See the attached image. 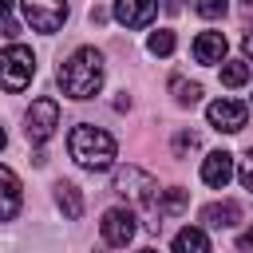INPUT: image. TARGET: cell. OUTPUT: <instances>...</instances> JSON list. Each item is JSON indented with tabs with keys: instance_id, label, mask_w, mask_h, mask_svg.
Instances as JSON below:
<instances>
[{
	"instance_id": "obj_1",
	"label": "cell",
	"mask_w": 253,
	"mask_h": 253,
	"mask_svg": "<svg viewBox=\"0 0 253 253\" xmlns=\"http://www.w3.org/2000/svg\"><path fill=\"white\" fill-rule=\"evenodd\" d=\"M59 87L67 99H95L103 87V55L95 47H75L59 67Z\"/></svg>"
},
{
	"instance_id": "obj_2",
	"label": "cell",
	"mask_w": 253,
	"mask_h": 253,
	"mask_svg": "<svg viewBox=\"0 0 253 253\" xmlns=\"http://www.w3.org/2000/svg\"><path fill=\"white\" fill-rule=\"evenodd\" d=\"M67 150H71V158H75L83 170H107V166L115 162V138H111L107 130L91 126V123H83V126L71 130Z\"/></svg>"
},
{
	"instance_id": "obj_3",
	"label": "cell",
	"mask_w": 253,
	"mask_h": 253,
	"mask_svg": "<svg viewBox=\"0 0 253 253\" xmlns=\"http://www.w3.org/2000/svg\"><path fill=\"white\" fill-rule=\"evenodd\" d=\"M32 75H36V55H32V47L12 43V47L0 51V87H4V91H24V87L32 83Z\"/></svg>"
},
{
	"instance_id": "obj_4",
	"label": "cell",
	"mask_w": 253,
	"mask_h": 253,
	"mask_svg": "<svg viewBox=\"0 0 253 253\" xmlns=\"http://www.w3.org/2000/svg\"><path fill=\"white\" fill-rule=\"evenodd\" d=\"M115 190H119L123 198H134V202L146 206V210H158V198H162L158 182H154L146 170H138V166H123V170H115Z\"/></svg>"
},
{
	"instance_id": "obj_5",
	"label": "cell",
	"mask_w": 253,
	"mask_h": 253,
	"mask_svg": "<svg viewBox=\"0 0 253 253\" xmlns=\"http://www.w3.org/2000/svg\"><path fill=\"white\" fill-rule=\"evenodd\" d=\"M55 126H59V103L55 99H36L32 111H28V126H24L28 142H47L55 134Z\"/></svg>"
},
{
	"instance_id": "obj_6",
	"label": "cell",
	"mask_w": 253,
	"mask_h": 253,
	"mask_svg": "<svg viewBox=\"0 0 253 253\" xmlns=\"http://www.w3.org/2000/svg\"><path fill=\"white\" fill-rule=\"evenodd\" d=\"M24 16L36 32H59L67 20V0H24Z\"/></svg>"
},
{
	"instance_id": "obj_7",
	"label": "cell",
	"mask_w": 253,
	"mask_h": 253,
	"mask_svg": "<svg viewBox=\"0 0 253 253\" xmlns=\"http://www.w3.org/2000/svg\"><path fill=\"white\" fill-rule=\"evenodd\" d=\"M206 119H210V126H217L225 134H237L245 126V119H249V107L237 103V99H217V103L206 107Z\"/></svg>"
},
{
	"instance_id": "obj_8",
	"label": "cell",
	"mask_w": 253,
	"mask_h": 253,
	"mask_svg": "<svg viewBox=\"0 0 253 253\" xmlns=\"http://www.w3.org/2000/svg\"><path fill=\"white\" fill-rule=\"evenodd\" d=\"M99 233H103V241L115 245V249L130 245V237H134V213H130V210H107L103 221H99Z\"/></svg>"
},
{
	"instance_id": "obj_9",
	"label": "cell",
	"mask_w": 253,
	"mask_h": 253,
	"mask_svg": "<svg viewBox=\"0 0 253 253\" xmlns=\"http://www.w3.org/2000/svg\"><path fill=\"white\" fill-rule=\"evenodd\" d=\"M158 12V0H115V20L126 28H146Z\"/></svg>"
},
{
	"instance_id": "obj_10",
	"label": "cell",
	"mask_w": 253,
	"mask_h": 253,
	"mask_svg": "<svg viewBox=\"0 0 253 253\" xmlns=\"http://www.w3.org/2000/svg\"><path fill=\"white\" fill-rule=\"evenodd\" d=\"M229 178H233V154H229V150L206 154V162H202V182L213 186V190H225Z\"/></svg>"
},
{
	"instance_id": "obj_11",
	"label": "cell",
	"mask_w": 253,
	"mask_h": 253,
	"mask_svg": "<svg viewBox=\"0 0 253 253\" xmlns=\"http://www.w3.org/2000/svg\"><path fill=\"white\" fill-rule=\"evenodd\" d=\"M20 178L8 166H0V221H12L20 213Z\"/></svg>"
},
{
	"instance_id": "obj_12",
	"label": "cell",
	"mask_w": 253,
	"mask_h": 253,
	"mask_svg": "<svg viewBox=\"0 0 253 253\" xmlns=\"http://www.w3.org/2000/svg\"><path fill=\"white\" fill-rule=\"evenodd\" d=\"M202 221H206L210 229H233V225L241 221V206H237V202H213V206L202 210Z\"/></svg>"
},
{
	"instance_id": "obj_13",
	"label": "cell",
	"mask_w": 253,
	"mask_h": 253,
	"mask_svg": "<svg viewBox=\"0 0 253 253\" xmlns=\"http://www.w3.org/2000/svg\"><path fill=\"white\" fill-rule=\"evenodd\" d=\"M194 59L198 63H221L225 59V36L221 32H202L194 40Z\"/></svg>"
},
{
	"instance_id": "obj_14",
	"label": "cell",
	"mask_w": 253,
	"mask_h": 253,
	"mask_svg": "<svg viewBox=\"0 0 253 253\" xmlns=\"http://www.w3.org/2000/svg\"><path fill=\"white\" fill-rule=\"evenodd\" d=\"M55 206L63 210L67 221L83 217V194H79V186L75 182H55Z\"/></svg>"
},
{
	"instance_id": "obj_15",
	"label": "cell",
	"mask_w": 253,
	"mask_h": 253,
	"mask_svg": "<svg viewBox=\"0 0 253 253\" xmlns=\"http://www.w3.org/2000/svg\"><path fill=\"white\" fill-rule=\"evenodd\" d=\"M174 253H210V237H206L202 229L186 225V229H178V237H174Z\"/></svg>"
},
{
	"instance_id": "obj_16",
	"label": "cell",
	"mask_w": 253,
	"mask_h": 253,
	"mask_svg": "<svg viewBox=\"0 0 253 253\" xmlns=\"http://www.w3.org/2000/svg\"><path fill=\"white\" fill-rule=\"evenodd\" d=\"M186 202H190V194L174 186V190H166V194L158 198V210H154V217H170V213H182V210H186Z\"/></svg>"
},
{
	"instance_id": "obj_17",
	"label": "cell",
	"mask_w": 253,
	"mask_h": 253,
	"mask_svg": "<svg viewBox=\"0 0 253 253\" xmlns=\"http://www.w3.org/2000/svg\"><path fill=\"white\" fill-rule=\"evenodd\" d=\"M170 91H174V99H178L182 107H194V103L202 99V83H190V79H182V75L170 79Z\"/></svg>"
},
{
	"instance_id": "obj_18",
	"label": "cell",
	"mask_w": 253,
	"mask_h": 253,
	"mask_svg": "<svg viewBox=\"0 0 253 253\" xmlns=\"http://www.w3.org/2000/svg\"><path fill=\"white\" fill-rule=\"evenodd\" d=\"M221 83H225V87H241V83H249V63H245V59H229V63H221Z\"/></svg>"
},
{
	"instance_id": "obj_19",
	"label": "cell",
	"mask_w": 253,
	"mask_h": 253,
	"mask_svg": "<svg viewBox=\"0 0 253 253\" xmlns=\"http://www.w3.org/2000/svg\"><path fill=\"white\" fill-rule=\"evenodd\" d=\"M174 32H166V28H158V32H150V40H146V47L154 51V55H170L174 51Z\"/></svg>"
},
{
	"instance_id": "obj_20",
	"label": "cell",
	"mask_w": 253,
	"mask_h": 253,
	"mask_svg": "<svg viewBox=\"0 0 253 253\" xmlns=\"http://www.w3.org/2000/svg\"><path fill=\"white\" fill-rule=\"evenodd\" d=\"M198 12L206 20H217V16H225V0H198Z\"/></svg>"
},
{
	"instance_id": "obj_21",
	"label": "cell",
	"mask_w": 253,
	"mask_h": 253,
	"mask_svg": "<svg viewBox=\"0 0 253 253\" xmlns=\"http://www.w3.org/2000/svg\"><path fill=\"white\" fill-rule=\"evenodd\" d=\"M237 178H241V186H245V190H253V150L241 158V166H237Z\"/></svg>"
},
{
	"instance_id": "obj_22",
	"label": "cell",
	"mask_w": 253,
	"mask_h": 253,
	"mask_svg": "<svg viewBox=\"0 0 253 253\" xmlns=\"http://www.w3.org/2000/svg\"><path fill=\"white\" fill-rule=\"evenodd\" d=\"M194 146H198V134H186V130H182V134L174 138V154H186V150H194Z\"/></svg>"
},
{
	"instance_id": "obj_23",
	"label": "cell",
	"mask_w": 253,
	"mask_h": 253,
	"mask_svg": "<svg viewBox=\"0 0 253 253\" xmlns=\"http://www.w3.org/2000/svg\"><path fill=\"white\" fill-rule=\"evenodd\" d=\"M237 245H241V249H245V253H249V249H253V229H245V233H241V237H237Z\"/></svg>"
},
{
	"instance_id": "obj_24",
	"label": "cell",
	"mask_w": 253,
	"mask_h": 253,
	"mask_svg": "<svg viewBox=\"0 0 253 253\" xmlns=\"http://www.w3.org/2000/svg\"><path fill=\"white\" fill-rule=\"evenodd\" d=\"M4 36H8V40H16V36H20V24H16V20H8V24H4Z\"/></svg>"
},
{
	"instance_id": "obj_25",
	"label": "cell",
	"mask_w": 253,
	"mask_h": 253,
	"mask_svg": "<svg viewBox=\"0 0 253 253\" xmlns=\"http://www.w3.org/2000/svg\"><path fill=\"white\" fill-rule=\"evenodd\" d=\"M241 47H245V55L253 59V32H245V40H241Z\"/></svg>"
},
{
	"instance_id": "obj_26",
	"label": "cell",
	"mask_w": 253,
	"mask_h": 253,
	"mask_svg": "<svg viewBox=\"0 0 253 253\" xmlns=\"http://www.w3.org/2000/svg\"><path fill=\"white\" fill-rule=\"evenodd\" d=\"M8 12H12V0H0V20H8Z\"/></svg>"
},
{
	"instance_id": "obj_27",
	"label": "cell",
	"mask_w": 253,
	"mask_h": 253,
	"mask_svg": "<svg viewBox=\"0 0 253 253\" xmlns=\"http://www.w3.org/2000/svg\"><path fill=\"white\" fill-rule=\"evenodd\" d=\"M4 142H8V138H4V130H0V150H4Z\"/></svg>"
},
{
	"instance_id": "obj_28",
	"label": "cell",
	"mask_w": 253,
	"mask_h": 253,
	"mask_svg": "<svg viewBox=\"0 0 253 253\" xmlns=\"http://www.w3.org/2000/svg\"><path fill=\"white\" fill-rule=\"evenodd\" d=\"M138 253H158V249H138Z\"/></svg>"
}]
</instances>
